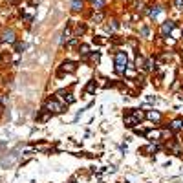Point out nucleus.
Masks as SVG:
<instances>
[{
    "label": "nucleus",
    "instance_id": "f257e3e1",
    "mask_svg": "<svg viewBox=\"0 0 183 183\" xmlns=\"http://www.w3.org/2000/svg\"><path fill=\"white\" fill-rule=\"evenodd\" d=\"M125 68H126V53L117 51L116 53V70H117V73H125Z\"/></svg>",
    "mask_w": 183,
    "mask_h": 183
},
{
    "label": "nucleus",
    "instance_id": "9b49d317",
    "mask_svg": "<svg viewBox=\"0 0 183 183\" xmlns=\"http://www.w3.org/2000/svg\"><path fill=\"white\" fill-rule=\"evenodd\" d=\"M94 90H95V81H90V83H88V86L84 88V94H92V92H94Z\"/></svg>",
    "mask_w": 183,
    "mask_h": 183
},
{
    "label": "nucleus",
    "instance_id": "a211bd4d",
    "mask_svg": "<svg viewBox=\"0 0 183 183\" xmlns=\"http://www.w3.org/2000/svg\"><path fill=\"white\" fill-rule=\"evenodd\" d=\"M24 48H26V46H24V44H17V51H22V50H24Z\"/></svg>",
    "mask_w": 183,
    "mask_h": 183
},
{
    "label": "nucleus",
    "instance_id": "9d476101",
    "mask_svg": "<svg viewBox=\"0 0 183 183\" xmlns=\"http://www.w3.org/2000/svg\"><path fill=\"white\" fill-rule=\"evenodd\" d=\"M72 9L73 11H81L83 9V0H73V2H72Z\"/></svg>",
    "mask_w": 183,
    "mask_h": 183
},
{
    "label": "nucleus",
    "instance_id": "39448f33",
    "mask_svg": "<svg viewBox=\"0 0 183 183\" xmlns=\"http://www.w3.org/2000/svg\"><path fill=\"white\" fill-rule=\"evenodd\" d=\"M174 26H176V24H174V20H165V22H163V26H161V33H163V35L170 33L174 30Z\"/></svg>",
    "mask_w": 183,
    "mask_h": 183
},
{
    "label": "nucleus",
    "instance_id": "ddd939ff",
    "mask_svg": "<svg viewBox=\"0 0 183 183\" xmlns=\"http://www.w3.org/2000/svg\"><path fill=\"white\" fill-rule=\"evenodd\" d=\"M79 53L83 55V57H86V55L90 53V48H88L86 44H83V46H79Z\"/></svg>",
    "mask_w": 183,
    "mask_h": 183
},
{
    "label": "nucleus",
    "instance_id": "1a4fd4ad",
    "mask_svg": "<svg viewBox=\"0 0 183 183\" xmlns=\"http://www.w3.org/2000/svg\"><path fill=\"white\" fill-rule=\"evenodd\" d=\"M147 117L150 119V121H156V123H158V121L161 119V116H159V114H158V112L154 110V112H148V114H147Z\"/></svg>",
    "mask_w": 183,
    "mask_h": 183
},
{
    "label": "nucleus",
    "instance_id": "6e6552de",
    "mask_svg": "<svg viewBox=\"0 0 183 183\" xmlns=\"http://www.w3.org/2000/svg\"><path fill=\"white\" fill-rule=\"evenodd\" d=\"M170 128H172V130H181L183 128V119H176V121H172Z\"/></svg>",
    "mask_w": 183,
    "mask_h": 183
},
{
    "label": "nucleus",
    "instance_id": "f03ea898",
    "mask_svg": "<svg viewBox=\"0 0 183 183\" xmlns=\"http://www.w3.org/2000/svg\"><path fill=\"white\" fill-rule=\"evenodd\" d=\"M46 110L51 112V114H59V112H62V105L59 103V99H48L46 101Z\"/></svg>",
    "mask_w": 183,
    "mask_h": 183
},
{
    "label": "nucleus",
    "instance_id": "0eeeda50",
    "mask_svg": "<svg viewBox=\"0 0 183 183\" xmlns=\"http://www.w3.org/2000/svg\"><path fill=\"white\" fill-rule=\"evenodd\" d=\"M105 6H106V0H92V8H94V11H101Z\"/></svg>",
    "mask_w": 183,
    "mask_h": 183
},
{
    "label": "nucleus",
    "instance_id": "20e7f679",
    "mask_svg": "<svg viewBox=\"0 0 183 183\" xmlns=\"http://www.w3.org/2000/svg\"><path fill=\"white\" fill-rule=\"evenodd\" d=\"M0 40H2V42H8V44H13L15 42V33L11 31V30L4 31L2 33V37H0Z\"/></svg>",
    "mask_w": 183,
    "mask_h": 183
},
{
    "label": "nucleus",
    "instance_id": "dca6fc26",
    "mask_svg": "<svg viewBox=\"0 0 183 183\" xmlns=\"http://www.w3.org/2000/svg\"><path fill=\"white\" fill-rule=\"evenodd\" d=\"M90 59H92V61H94V62H99V53H92V57H90Z\"/></svg>",
    "mask_w": 183,
    "mask_h": 183
},
{
    "label": "nucleus",
    "instance_id": "423d86ee",
    "mask_svg": "<svg viewBox=\"0 0 183 183\" xmlns=\"http://www.w3.org/2000/svg\"><path fill=\"white\" fill-rule=\"evenodd\" d=\"M62 72H75V62H72V61H66V62H62V68H61L59 75H61Z\"/></svg>",
    "mask_w": 183,
    "mask_h": 183
},
{
    "label": "nucleus",
    "instance_id": "4468645a",
    "mask_svg": "<svg viewBox=\"0 0 183 183\" xmlns=\"http://www.w3.org/2000/svg\"><path fill=\"white\" fill-rule=\"evenodd\" d=\"M101 20H103V15H101V13H97V15L92 17V22H95V24H99Z\"/></svg>",
    "mask_w": 183,
    "mask_h": 183
},
{
    "label": "nucleus",
    "instance_id": "f8f14e48",
    "mask_svg": "<svg viewBox=\"0 0 183 183\" xmlns=\"http://www.w3.org/2000/svg\"><path fill=\"white\" fill-rule=\"evenodd\" d=\"M161 11H163V8H159V6H154V8L150 9V17H154V19H156V17H158Z\"/></svg>",
    "mask_w": 183,
    "mask_h": 183
},
{
    "label": "nucleus",
    "instance_id": "2eb2a0df",
    "mask_svg": "<svg viewBox=\"0 0 183 183\" xmlns=\"http://www.w3.org/2000/svg\"><path fill=\"white\" fill-rule=\"evenodd\" d=\"M174 6L176 9H183V0H174Z\"/></svg>",
    "mask_w": 183,
    "mask_h": 183
},
{
    "label": "nucleus",
    "instance_id": "f3484780",
    "mask_svg": "<svg viewBox=\"0 0 183 183\" xmlns=\"http://www.w3.org/2000/svg\"><path fill=\"white\" fill-rule=\"evenodd\" d=\"M141 35H148V28H141Z\"/></svg>",
    "mask_w": 183,
    "mask_h": 183
},
{
    "label": "nucleus",
    "instance_id": "7ed1b4c3",
    "mask_svg": "<svg viewBox=\"0 0 183 183\" xmlns=\"http://www.w3.org/2000/svg\"><path fill=\"white\" fill-rule=\"evenodd\" d=\"M57 99L61 101V103H73V97H72V94H68V92H64V90H61L59 94H57Z\"/></svg>",
    "mask_w": 183,
    "mask_h": 183
}]
</instances>
